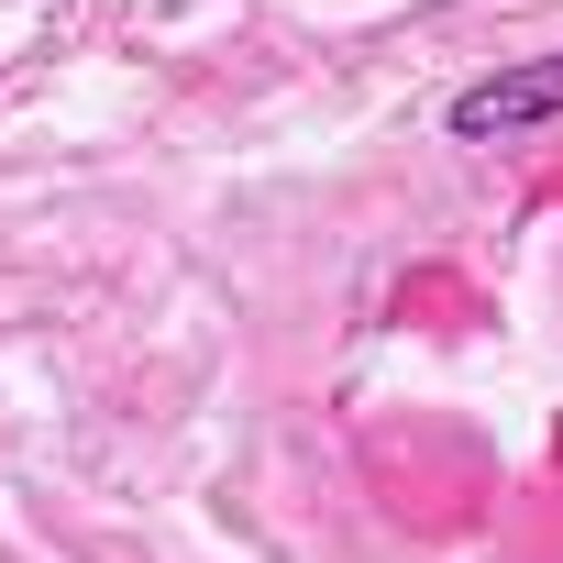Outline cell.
I'll list each match as a JSON object with an SVG mask.
<instances>
[{
    "instance_id": "cell-1",
    "label": "cell",
    "mask_w": 563,
    "mask_h": 563,
    "mask_svg": "<svg viewBox=\"0 0 563 563\" xmlns=\"http://www.w3.org/2000/svg\"><path fill=\"white\" fill-rule=\"evenodd\" d=\"M552 122H563V56H508V67H486L475 89L442 100V133H453V144H530V133H552Z\"/></svg>"
}]
</instances>
